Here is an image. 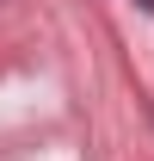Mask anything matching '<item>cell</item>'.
Segmentation results:
<instances>
[{"mask_svg": "<svg viewBox=\"0 0 154 161\" xmlns=\"http://www.w3.org/2000/svg\"><path fill=\"white\" fill-rule=\"evenodd\" d=\"M136 6H148V13H154V0H136Z\"/></svg>", "mask_w": 154, "mask_h": 161, "instance_id": "1", "label": "cell"}]
</instances>
